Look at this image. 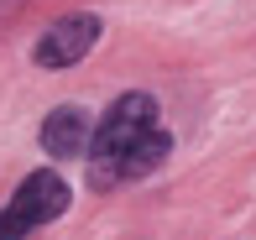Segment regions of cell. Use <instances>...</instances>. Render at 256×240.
<instances>
[{"instance_id": "1", "label": "cell", "mask_w": 256, "mask_h": 240, "mask_svg": "<svg viewBox=\"0 0 256 240\" xmlns=\"http://www.w3.org/2000/svg\"><path fill=\"white\" fill-rule=\"evenodd\" d=\"M168 146L172 141L157 125L152 94H120L104 110V120L94 125V141H89V183L94 188H115V183L146 178L152 167H162Z\"/></svg>"}, {"instance_id": "2", "label": "cell", "mask_w": 256, "mask_h": 240, "mask_svg": "<svg viewBox=\"0 0 256 240\" xmlns=\"http://www.w3.org/2000/svg\"><path fill=\"white\" fill-rule=\"evenodd\" d=\"M63 209H68V183L58 178V173H32V178H21L10 209L0 214V240H26L37 225L58 220Z\"/></svg>"}, {"instance_id": "3", "label": "cell", "mask_w": 256, "mask_h": 240, "mask_svg": "<svg viewBox=\"0 0 256 240\" xmlns=\"http://www.w3.org/2000/svg\"><path fill=\"white\" fill-rule=\"evenodd\" d=\"M100 42V16H63L37 37V68H74Z\"/></svg>"}, {"instance_id": "4", "label": "cell", "mask_w": 256, "mask_h": 240, "mask_svg": "<svg viewBox=\"0 0 256 240\" xmlns=\"http://www.w3.org/2000/svg\"><path fill=\"white\" fill-rule=\"evenodd\" d=\"M89 141H94V120L78 105H63V110H52V115L42 120V146H48L52 157H84Z\"/></svg>"}]
</instances>
